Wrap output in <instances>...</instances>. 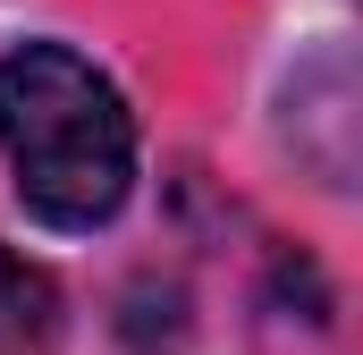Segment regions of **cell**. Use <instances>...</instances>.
<instances>
[{
	"label": "cell",
	"mask_w": 363,
	"mask_h": 355,
	"mask_svg": "<svg viewBox=\"0 0 363 355\" xmlns=\"http://www.w3.org/2000/svg\"><path fill=\"white\" fill-rule=\"evenodd\" d=\"M0 355H60V296L51 279L0 254Z\"/></svg>",
	"instance_id": "7a4b0ae2"
},
{
	"label": "cell",
	"mask_w": 363,
	"mask_h": 355,
	"mask_svg": "<svg viewBox=\"0 0 363 355\" xmlns=\"http://www.w3.org/2000/svg\"><path fill=\"white\" fill-rule=\"evenodd\" d=\"M0 153L34 220L101 229L135 186V119L68 43H17L0 60Z\"/></svg>",
	"instance_id": "6da1fadb"
}]
</instances>
